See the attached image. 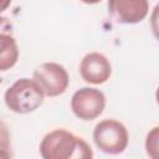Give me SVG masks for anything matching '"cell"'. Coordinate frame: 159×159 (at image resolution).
Here are the masks:
<instances>
[{
  "mask_svg": "<svg viewBox=\"0 0 159 159\" xmlns=\"http://www.w3.org/2000/svg\"><path fill=\"white\" fill-rule=\"evenodd\" d=\"M40 154L43 159H91L93 157L91 147L66 129L47 133L40 143Z\"/></svg>",
  "mask_w": 159,
  "mask_h": 159,
  "instance_id": "cell-1",
  "label": "cell"
},
{
  "mask_svg": "<svg viewBox=\"0 0 159 159\" xmlns=\"http://www.w3.org/2000/svg\"><path fill=\"white\" fill-rule=\"evenodd\" d=\"M45 92L41 86L30 78H19L10 86L4 96L6 107L20 114L36 111L43 102Z\"/></svg>",
  "mask_w": 159,
  "mask_h": 159,
  "instance_id": "cell-2",
  "label": "cell"
},
{
  "mask_svg": "<svg viewBox=\"0 0 159 159\" xmlns=\"http://www.w3.org/2000/svg\"><path fill=\"white\" fill-rule=\"evenodd\" d=\"M93 140L99 150L116 155L125 150L129 135L123 123L116 119H103L94 127Z\"/></svg>",
  "mask_w": 159,
  "mask_h": 159,
  "instance_id": "cell-3",
  "label": "cell"
},
{
  "mask_svg": "<svg viewBox=\"0 0 159 159\" xmlns=\"http://www.w3.org/2000/svg\"><path fill=\"white\" fill-rule=\"evenodd\" d=\"M106 107V96L102 91L91 87H82L71 98L73 114L82 120H93L102 114Z\"/></svg>",
  "mask_w": 159,
  "mask_h": 159,
  "instance_id": "cell-4",
  "label": "cell"
},
{
  "mask_svg": "<svg viewBox=\"0 0 159 159\" xmlns=\"http://www.w3.org/2000/svg\"><path fill=\"white\" fill-rule=\"evenodd\" d=\"M34 80L41 86L47 97H57L68 87L70 77L63 66L56 62H45L34 71Z\"/></svg>",
  "mask_w": 159,
  "mask_h": 159,
  "instance_id": "cell-5",
  "label": "cell"
},
{
  "mask_svg": "<svg viewBox=\"0 0 159 159\" xmlns=\"http://www.w3.org/2000/svg\"><path fill=\"white\" fill-rule=\"evenodd\" d=\"M149 10L148 0H108V11L119 24H138Z\"/></svg>",
  "mask_w": 159,
  "mask_h": 159,
  "instance_id": "cell-6",
  "label": "cell"
},
{
  "mask_svg": "<svg viewBox=\"0 0 159 159\" xmlns=\"http://www.w3.org/2000/svg\"><path fill=\"white\" fill-rule=\"evenodd\" d=\"M80 73L87 83L102 84L109 80L112 67L104 55L99 52H89L80 63Z\"/></svg>",
  "mask_w": 159,
  "mask_h": 159,
  "instance_id": "cell-7",
  "label": "cell"
},
{
  "mask_svg": "<svg viewBox=\"0 0 159 159\" xmlns=\"http://www.w3.org/2000/svg\"><path fill=\"white\" fill-rule=\"evenodd\" d=\"M0 70L6 71L11 68L19 58V48L15 39L11 35H0Z\"/></svg>",
  "mask_w": 159,
  "mask_h": 159,
  "instance_id": "cell-8",
  "label": "cell"
},
{
  "mask_svg": "<svg viewBox=\"0 0 159 159\" xmlns=\"http://www.w3.org/2000/svg\"><path fill=\"white\" fill-rule=\"evenodd\" d=\"M145 152L149 158L159 159V125L148 132L145 137Z\"/></svg>",
  "mask_w": 159,
  "mask_h": 159,
  "instance_id": "cell-9",
  "label": "cell"
},
{
  "mask_svg": "<svg viewBox=\"0 0 159 159\" xmlns=\"http://www.w3.org/2000/svg\"><path fill=\"white\" fill-rule=\"evenodd\" d=\"M150 27L153 31V35L159 41V4H157L152 11L150 15Z\"/></svg>",
  "mask_w": 159,
  "mask_h": 159,
  "instance_id": "cell-10",
  "label": "cell"
},
{
  "mask_svg": "<svg viewBox=\"0 0 159 159\" xmlns=\"http://www.w3.org/2000/svg\"><path fill=\"white\" fill-rule=\"evenodd\" d=\"M81 1L84 2V4H97V2H99L102 0H81Z\"/></svg>",
  "mask_w": 159,
  "mask_h": 159,
  "instance_id": "cell-11",
  "label": "cell"
},
{
  "mask_svg": "<svg viewBox=\"0 0 159 159\" xmlns=\"http://www.w3.org/2000/svg\"><path fill=\"white\" fill-rule=\"evenodd\" d=\"M155 99H157V103L159 104V87L157 88V92H155Z\"/></svg>",
  "mask_w": 159,
  "mask_h": 159,
  "instance_id": "cell-12",
  "label": "cell"
}]
</instances>
